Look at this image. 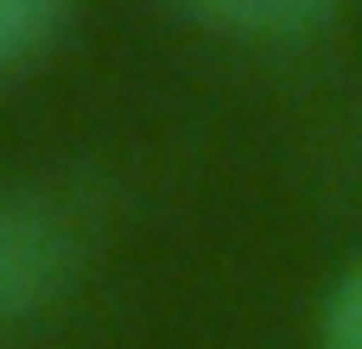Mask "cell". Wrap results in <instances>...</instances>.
Masks as SVG:
<instances>
[{
	"label": "cell",
	"instance_id": "6da1fadb",
	"mask_svg": "<svg viewBox=\"0 0 362 349\" xmlns=\"http://www.w3.org/2000/svg\"><path fill=\"white\" fill-rule=\"evenodd\" d=\"M76 280V229L57 203L0 191V331L51 312Z\"/></svg>",
	"mask_w": 362,
	"mask_h": 349
},
{
	"label": "cell",
	"instance_id": "7a4b0ae2",
	"mask_svg": "<svg viewBox=\"0 0 362 349\" xmlns=\"http://www.w3.org/2000/svg\"><path fill=\"white\" fill-rule=\"evenodd\" d=\"M197 25L248 38V45H299L337 19L344 0H178Z\"/></svg>",
	"mask_w": 362,
	"mask_h": 349
},
{
	"label": "cell",
	"instance_id": "3957f363",
	"mask_svg": "<svg viewBox=\"0 0 362 349\" xmlns=\"http://www.w3.org/2000/svg\"><path fill=\"white\" fill-rule=\"evenodd\" d=\"M70 19V0H0V76L32 64Z\"/></svg>",
	"mask_w": 362,
	"mask_h": 349
},
{
	"label": "cell",
	"instance_id": "277c9868",
	"mask_svg": "<svg viewBox=\"0 0 362 349\" xmlns=\"http://www.w3.org/2000/svg\"><path fill=\"white\" fill-rule=\"evenodd\" d=\"M318 349H362V261L331 286V299H325Z\"/></svg>",
	"mask_w": 362,
	"mask_h": 349
}]
</instances>
